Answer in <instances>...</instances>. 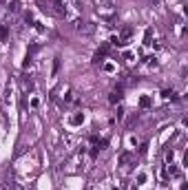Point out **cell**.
I'll list each match as a JSON object with an SVG mask.
<instances>
[{
  "label": "cell",
  "instance_id": "6da1fadb",
  "mask_svg": "<svg viewBox=\"0 0 188 190\" xmlns=\"http://www.w3.org/2000/svg\"><path fill=\"white\" fill-rule=\"evenodd\" d=\"M38 5L42 7V11H51L55 16H64L62 0H38Z\"/></svg>",
  "mask_w": 188,
  "mask_h": 190
},
{
  "label": "cell",
  "instance_id": "7a4b0ae2",
  "mask_svg": "<svg viewBox=\"0 0 188 190\" xmlns=\"http://www.w3.org/2000/svg\"><path fill=\"white\" fill-rule=\"evenodd\" d=\"M106 53H109V44L104 42V44L95 51V55H93V64H102V62H104V58H106Z\"/></svg>",
  "mask_w": 188,
  "mask_h": 190
},
{
  "label": "cell",
  "instance_id": "3957f363",
  "mask_svg": "<svg viewBox=\"0 0 188 190\" xmlns=\"http://www.w3.org/2000/svg\"><path fill=\"white\" fill-rule=\"evenodd\" d=\"M131 35H133V27H122V31H120V35H117L120 44H126Z\"/></svg>",
  "mask_w": 188,
  "mask_h": 190
},
{
  "label": "cell",
  "instance_id": "277c9868",
  "mask_svg": "<svg viewBox=\"0 0 188 190\" xmlns=\"http://www.w3.org/2000/svg\"><path fill=\"white\" fill-rule=\"evenodd\" d=\"M120 100H122V89H115V91L111 93V97H109V102H111V104H117Z\"/></svg>",
  "mask_w": 188,
  "mask_h": 190
},
{
  "label": "cell",
  "instance_id": "5b68a950",
  "mask_svg": "<svg viewBox=\"0 0 188 190\" xmlns=\"http://www.w3.org/2000/svg\"><path fill=\"white\" fill-rule=\"evenodd\" d=\"M75 29H78V31H84V33H91V31H93V27H91V24H87V22H75Z\"/></svg>",
  "mask_w": 188,
  "mask_h": 190
},
{
  "label": "cell",
  "instance_id": "8992f818",
  "mask_svg": "<svg viewBox=\"0 0 188 190\" xmlns=\"http://www.w3.org/2000/svg\"><path fill=\"white\" fill-rule=\"evenodd\" d=\"M9 40V24H2L0 27V42H7Z\"/></svg>",
  "mask_w": 188,
  "mask_h": 190
},
{
  "label": "cell",
  "instance_id": "52a82bcc",
  "mask_svg": "<svg viewBox=\"0 0 188 190\" xmlns=\"http://www.w3.org/2000/svg\"><path fill=\"white\" fill-rule=\"evenodd\" d=\"M7 7H9V11H11V13H18V11H20V0H11Z\"/></svg>",
  "mask_w": 188,
  "mask_h": 190
},
{
  "label": "cell",
  "instance_id": "ba28073f",
  "mask_svg": "<svg viewBox=\"0 0 188 190\" xmlns=\"http://www.w3.org/2000/svg\"><path fill=\"white\" fill-rule=\"evenodd\" d=\"M139 106H142V108L150 106V97H148V95H142V97H139Z\"/></svg>",
  "mask_w": 188,
  "mask_h": 190
},
{
  "label": "cell",
  "instance_id": "9c48e42d",
  "mask_svg": "<svg viewBox=\"0 0 188 190\" xmlns=\"http://www.w3.org/2000/svg\"><path fill=\"white\" fill-rule=\"evenodd\" d=\"M82 122H84V115H82V113H78V115H73V117H71V124H73V126L82 124Z\"/></svg>",
  "mask_w": 188,
  "mask_h": 190
},
{
  "label": "cell",
  "instance_id": "30bf717a",
  "mask_svg": "<svg viewBox=\"0 0 188 190\" xmlns=\"http://www.w3.org/2000/svg\"><path fill=\"white\" fill-rule=\"evenodd\" d=\"M162 97H166V100H177V95H175V91H171V89H166V91L162 93Z\"/></svg>",
  "mask_w": 188,
  "mask_h": 190
},
{
  "label": "cell",
  "instance_id": "8fae6325",
  "mask_svg": "<svg viewBox=\"0 0 188 190\" xmlns=\"http://www.w3.org/2000/svg\"><path fill=\"white\" fill-rule=\"evenodd\" d=\"M131 159H133V153H124V155H122V157H120V164H122V166H124V164H128V161H131Z\"/></svg>",
  "mask_w": 188,
  "mask_h": 190
},
{
  "label": "cell",
  "instance_id": "7c38bea8",
  "mask_svg": "<svg viewBox=\"0 0 188 190\" xmlns=\"http://www.w3.org/2000/svg\"><path fill=\"white\" fill-rule=\"evenodd\" d=\"M22 86H24V91H31L33 89V82L29 78H22Z\"/></svg>",
  "mask_w": 188,
  "mask_h": 190
},
{
  "label": "cell",
  "instance_id": "4fadbf2b",
  "mask_svg": "<svg viewBox=\"0 0 188 190\" xmlns=\"http://www.w3.org/2000/svg\"><path fill=\"white\" fill-rule=\"evenodd\" d=\"M150 33H153L150 29H146V33H144V44H146V46H148V44H153V42H150Z\"/></svg>",
  "mask_w": 188,
  "mask_h": 190
},
{
  "label": "cell",
  "instance_id": "5bb4252c",
  "mask_svg": "<svg viewBox=\"0 0 188 190\" xmlns=\"http://www.w3.org/2000/svg\"><path fill=\"white\" fill-rule=\"evenodd\" d=\"M58 71H60V58H55L53 60V75H58Z\"/></svg>",
  "mask_w": 188,
  "mask_h": 190
},
{
  "label": "cell",
  "instance_id": "9a60e30c",
  "mask_svg": "<svg viewBox=\"0 0 188 190\" xmlns=\"http://www.w3.org/2000/svg\"><path fill=\"white\" fill-rule=\"evenodd\" d=\"M168 173H171V177H177V175H179V170H177L175 166H171V168H168Z\"/></svg>",
  "mask_w": 188,
  "mask_h": 190
},
{
  "label": "cell",
  "instance_id": "2e32d148",
  "mask_svg": "<svg viewBox=\"0 0 188 190\" xmlns=\"http://www.w3.org/2000/svg\"><path fill=\"white\" fill-rule=\"evenodd\" d=\"M173 157H175V153H173V150H168V153H166V161H173Z\"/></svg>",
  "mask_w": 188,
  "mask_h": 190
},
{
  "label": "cell",
  "instance_id": "e0dca14e",
  "mask_svg": "<svg viewBox=\"0 0 188 190\" xmlns=\"http://www.w3.org/2000/svg\"><path fill=\"white\" fill-rule=\"evenodd\" d=\"M0 2H5V0H0Z\"/></svg>",
  "mask_w": 188,
  "mask_h": 190
},
{
  "label": "cell",
  "instance_id": "ac0fdd59",
  "mask_svg": "<svg viewBox=\"0 0 188 190\" xmlns=\"http://www.w3.org/2000/svg\"><path fill=\"white\" fill-rule=\"evenodd\" d=\"M113 190H117V188H113Z\"/></svg>",
  "mask_w": 188,
  "mask_h": 190
}]
</instances>
